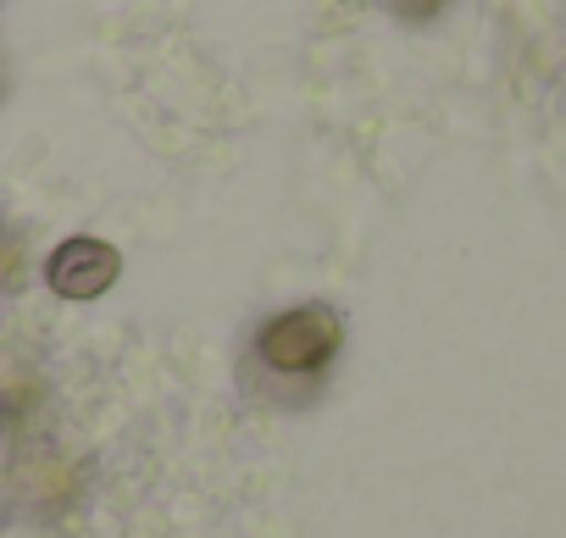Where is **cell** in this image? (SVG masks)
Masks as SVG:
<instances>
[{
	"instance_id": "6da1fadb",
	"label": "cell",
	"mask_w": 566,
	"mask_h": 538,
	"mask_svg": "<svg viewBox=\"0 0 566 538\" xmlns=\"http://www.w3.org/2000/svg\"><path fill=\"white\" fill-rule=\"evenodd\" d=\"M345 350V317L334 306H290L255 328V356L283 378H312Z\"/></svg>"
},
{
	"instance_id": "7a4b0ae2",
	"label": "cell",
	"mask_w": 566,
	"mask_h": 538,
	"mask_svg": "<svg viewBox=\"0 0 566 538\" xmlns=\"http://www.w3.org/2000/svg\"><path fill=\"white\" fill-rule=\"evenodd\" d=\"M117 278H123V250L90 233H73L45 255V289L67 306L101 300L106 289H117Z\"/></svg>"
},
{
	"instance_id": "277c9868",
	"label": "cell",
	"mask_w": 566,
	"mask_h": 538,
	"mask_svg": "<svg viewBox=\"0 0 566 538\" xmlns=\"http://www.w3.org/2000/svg\"><path fill=\"white\" fill-rule=\"evenodd\" d=\"M0 289H18V239L0 228Z\"/></svg>"
},
{
	"instance_id": "3957f363",
	"label": "cell",
	"mask_w": 566,
	"mask_h": 538,
	"mask_svg": "<svg viewBox=\"0 0 566 538\" xmlns=\"http://www.w3.org/2000/svg\"><path fill=\"white\" fill-rule=\"evenodd\" d=\"M378 7L395 18V23H411V29H422V23H433L450 0H378Z\"/></svg>"
}]
</instances>
